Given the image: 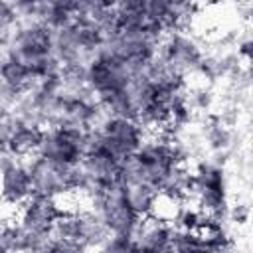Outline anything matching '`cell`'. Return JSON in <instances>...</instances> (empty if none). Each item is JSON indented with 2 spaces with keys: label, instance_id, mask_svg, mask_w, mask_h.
<instances>
[{
  "label": "cell",
  "instance_id": "3",
  "mask_svg": "<svg viewBox=\"0 0 253 253\" xmlns=\"http://www.w3.org/2000/svg\"><path fill=\"white\" fill-rule=\"evenodd\" d=\"M28 170H30V180H32V190L34 194L40 196H49V198H61L75 194L81 170L79 164L73 166H63L49 162L42 156H34L26 160Z\"/></svg>",
  "mask_w": 253,
  "mask_h": 253
},
{
  "label": "cell",
  "instance_id": "8",
  "mask_svg": "<svg viewBox=\"0 0 253 253\" xmlns=\"http://www.w3.org/2000/svg\"><path fill=\"white\" fill-rule=\"evenodd\" d=\"M32 180L26 160L14 158L8 150H0V204L6 208H20L30 196Z\"/></svg>",
  "mask_w": 253,
  "mask_h": 253
},
{
  "label": "cell",
  "instance_id": "5",
  "mask_svg": "<svg viewBox=\"0 0 253 253\" xmlns=\"http://www.w3.org/2000/svg\"><path fill=\"white\" fill-rule=\"evenodd\" d=\"M87 132L89 130L71 126H47L42 130V140L36 156L63 166L79 164L85 154Z\"/></svg>",
  "mask_w": 253,
  "mask_h": 253
},
{
  "label": "cell",
  "instance_id": "17",
  "mask_svg": "<svg viewBox=\"0 0 253 253\" xmlns=\"http://www.w3.org/2000/svg\"><path fill=\"white\" fill-rule=\"evenodd\" d=\"M170 249L174 253H210L206 243L196 231H174Z\"/></svg>",
  "mask_w": 253,
  "mask_h": 253
},
{
  "label": "cell",
  "instance_id": "2",
  "mask_svg": "<svg viewBox=\"0 0 253 253\" xmlns=\"http://www.w3.org/2000/svg\"><path fill=\"white\" fill-rule=\"evenodd\" d=\"M192 194L190 202L211 219L223 221L227 217L229 202H227V180L225 170L219 162L202 160L192 170Z\"/></svg>",
  "mask_w": 253,
  "mask_h": 253
},
{
  "label": "cell",
  "instance_id": "10",
  "mask_svg": "<svg viewBox=\"0 0 253 253\" xmlns=\"http://www.w3.org/2000/svg\"><path fill=\"white\" fill-rule=\"evenodd\" d=\"M174 231L176 229L170 221L160 219L156 215H148L138 221L136 229L130 235V243L138 253H156L170 247Z\"/></svg>",
  "mask_w": 253,
  "mask_h": 253
},
{
  "label": "cell",
  "instance_id": "6",
  "mask_svg": "<svg viewBox=\"0 0 253 253\" xmlns=\"http://www.w3.org/2000/svg\"><path fill=\"white\" fill-rule=\"evenodd\" d=\"M87 208H91L97 213V217L103 221L109 235L130 237L132 231L136 229L138 221H140V217L125 202L121 188H119V182L109 186L105 190V194L101 198H97L95 202H91Z\"/></svg>",
  "mask_w": 253,
  "mask_h": 253
},
{
  "label": "cell",
  "instance_id": "4",
  "mask_svg": "<svg viewBox=\"0 0 253 253\" xmlns=\"http://www.w3.org/2000/svg\"><path fill=\"white\" fill-rule=\"evenodd\" d=\"M206 55L200 42L188 30L168 32L160 42V57L186 81L200 75Z\"/></svg>",
  "mask_w": 253,
  "mask_h": 253
},
{
  "label": "cell",
  "instance_id": "9",
  "mask_svg": "<svg viewBox=\"0 0 253 253\" xmlns=\"http://www.w3.org/2000/svg\"><path fill=\"white\" fill-rule=\"evenodd\" d=\"M18 210L20 211H18L16 221L20 225H24L36 233H43V235H49L55 219L63 211L57 198L40 196V194H32Z\"/></svg>",
  "mask_w": 253,
  "mask_h": 253
},
{
  "label": "cell",
  "instance_id": "14",
  "mask_svg": "<svg viewBox=\"0 0 253 253\" xmlns=\"http://www.w3.org/2000/svg\"><path fill=\"white\" fill-rule=\"evenodd\" d=\"M192 168L188 164H176L156 186L160 198L170 202H186L192 194Z\"/></svg>",
  "mask_w": 253,
  "mask_h": 253
},
{
  "label": "cell",
  "instance_id": "18",
  "mask_svg": "<svg viewBox=\"0 0 253 253\" xmlns=\"http://www.w3.org/2000/svg\"><path fill=\"white\" fill-rule=\"evenodd\" d=\"M20 24V16L16 12L14 2H2L0 0V36L8 38Z\"/></svg>",
  "mask_w": 253,
  "mask_h": 253
},
{
  "label": "cell",
  "instance_id": "19",
  "mask_svg": "<svg viewBox=\"0 0 253 253\" xmlns=\"http://www.w3.org/2000/svg\"><path fill=\"white\" fill-rule=\"evenodd\" d=\"M156 253H174L170 247H166V249H162V251H156Z\"/></svg>",
  "mask_w": 253,
  "mask_h": 253
},
{
  "label": "cell",
  "instance_id": "13",
  "mask_svg": "<svg viewBox=\"0 0 253 253\" xmlns=\"http://www.w3.org/2000/svg\"><path fill=\"white\" fill-rule=\"evenodd\" d=\"M42 130L38 126L32 125H24V123H14V128L6 140L4 150H8L14 158L18 160H30L38 154L40 148V140H42Z\"/></svg>",
  "mask_w": 253,
  "mask_h": 253
},
{
  "label": "cell",
  "instance_id": "7",
  "mask_svg": "<svg viewBox=\"0 0 253 253\" xmlns=\"http://www.w3.org/2000/svg\"><path fill=\"white\" fill-rule=\"evenodd\" d=\"M132 79L134 75L125 63L99 53L89 61L85 69V85L97 99H103L126 89Z\"/></svg>",
  "mask_w": 253,
  "mask_h": 253
},
{
  "label": "cell",
  "instance_id": "1",
  "mask_svg": "<svg viewBox=\"0 0 253 253\" xmlns=\"http://www.w3.org/2000/svg\"><path fill=\"white\" fill-rule=\"evenodd\" d=\"M146 138V130L134 119L125 117H111L97 130L87 132V146L85 152L103 150L115 160L123 162L136 154L140 144Z\"/></svg>",
  "mask_w": 253,
  "mask_h": 253
},
{
  "label": "cell",
  "instance_id": "11",
  "mask_svg": "<svg viewBox=\"0 0 253 253\" xmlns=\"http://www.w3.org/2000/svg\"><path fill=\"white\" fill-rule=\"evenodd\" d=\"M119 166H121V162L103 150L85 152L79 162L83 176L87 180H93L103 186H113L115 182H119Z\"/></svg>",
  "mask_w": 253,
  "mask_h": 253
},
{
  "label": "cell",
  "instance_id": "16",
  "mask_svg": "<svg viewBox=\"0 0 253 253\" xmlns=\"http://www.w3.org/2000/svg\"><path fill=\"white\" fill-rule=\"evenodd\" d=\"M206 140H208V146L213 150V152H225L231 142H233V132L229 130V126L221 121V119H215L208 130H206Z\"/></svg>",
  "mask_w": 253,
  "mask_h": 253
},
{
  "label": "cell",
  "instance_id": "15",
  "mask_svg": "<svg viewBox=\"0 0 253 253\" xmlns=\"http://www.w3.org/2000/svg\"><path fill=\"white\" fill-rule=\"evenodd\" d=\"M0 81L10 91H14L18 95H24V93H28L36 87L38 77L26 65H22V63L4 55L0 59Z\"/></svg>",
  "mask_w": 253,
  "mask_h": 253
},
{
  "label": "cell",
  "instance_id": "12",
  "mask_svg": "<svg viewBox=\"0 0 253 253\" xmlns=\"http://www.w3.org/2000/svg\"><path fill=\"white\" fill-rule=\"evenodd\" d=\"M119 188H121V194H123L125 202L128 204V208L140 219L154 213L156 200H158V192L154 186H150L142 180H119Z\"/></svg>",
  "mask_w": 253,
  "mask_h": 253
}]
</instances>
